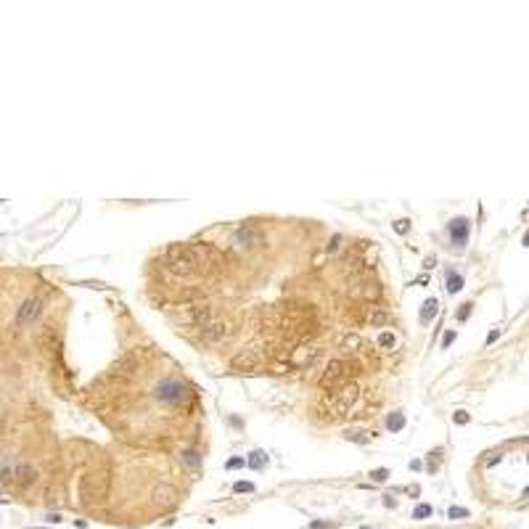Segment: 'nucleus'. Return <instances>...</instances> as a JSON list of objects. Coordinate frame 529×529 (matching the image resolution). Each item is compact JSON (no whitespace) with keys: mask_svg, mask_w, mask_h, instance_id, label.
<instances>
[{"mask_svg":"<svg viewBox=\"0 0 529 529\" xmlns=\"http://www.w3.org/2000/svg\"><path fill=\"white\" fill-rule=\"evenodd\" d=\"M186 254L191 259V265H193V273L209 275V273L225 270V257H222V251L214 249L212 243H201V241L186 243Z\"/></svg>","mask_w":529,"mask_h":529,"instance_id":"1","label":"nucleus"},{"mask_svg":"<svg viewBox=\"0 0 529 529\" xmlns=\"http://www.w3.org/2000/svg\"><path fill=\"white\" fill-rule=\"evenodd\" d=\"M159 265L164 267L170 275H178V278H191L193 273V265H191V259L186 254V243H170L162 257H159Z\"/></svg>","mask_w":529,"mask_h":529,"instance_id":"2","label":"nucleus"},{"mask_svg":"<svg viewBox=\"0 0 529 529\" xmlns=\"http://www.w3.org/2000/svg\"><path fill=\"white\" fill-rule=\"evenodd\" d=\"M357 373H360V363H355V360H334V363H328L323 373V386L328 389L347 386V381L355 379Z\"/></svg>","mask_w":529,"mask_h":529,"instance_id":"3","label":"nucleus"},{"mask_svg":"<svg viewBox=\"0 0 529 529\" xmlns=\"http://www.w3.org/2000/svg\"><path fill=\"white\" fill-rule=\"evenodd\" d=\"M198 334H201V339L209 341V344H222V341H228L236 334V326L228 318H222V315H212L206 323L198 326Z\"/></svg>","mask_w":529,"mask_h":529,"instance_id":"4","label":"nucleus"},{"mask_svg":"<svg viewBox=\"0 0 529 529\" xmlns=\"http://www.w3.org/2000/svg\"><path fill=\"white\" fill-rule=\"evenodd\" d=\"M357 394H360V389L355 384H347V386L336 389V392H331V394H328V400L323 402V410L334 413V416H347L349 408L357 400Z\"/></svg>","mask_w":529,"mask_h":529,"instance_id":"5","label":"nucleus"},{"mask_svg":"<svg viewBox=\"0 0 529 529\" xmlns=\"http://www.w3.org/2000/svg\"><path fill=\"white\" fill-rule=\"evenodd\" d=\"M43 307H45V299H43V296H27L24 302H21L19 312H16V326L24 328V326H29V323H35V320L40 318Z\"/></svg>","mask_w":529,"mask_h":529,"instance_id":"6","label":"nucleus"},{"mask_svg":"<svg viewBox=\"0 0 529 529\" xmlns=\"http://www.w3.org/2000/svg\"><path fill=\"white\" fill-rule=\"evenodd\" d=\"M156 397L162 402H183L188 397V386L183 384V381H162V384L156 386Z\"/></svg>","mask_w":529,"mask_h":529,"instance_id":"7","label":"nucleus"},{"mask_svg":"<svg viewBox=\"0 0 529 529\" xmlns=\"http://www.w3.org/2000/svg\"><path fill=\"white\" fill-rule=\"evenodd\" d=\"M469 220L466 217H455L447 225V233H450V239H452V243H455V246H466V243H469Z\"/></svg>","mask_w":529,"mask_h":529,"instance_id":"8","label":"nucleus"},{"mask_svg":"<svg viewBox=\"0 0 529 529\" xmlns=\"http://www.w3.org/2000/svg\"><path fill=\"white\" fill-rule=\"evenodd\" d=\"M352 296H355V299H379L381 296V286L376 281L357 278L355 281V289H352Z\"/></svg>","mask_w":529,"mask_h":529,"instance_id":"9","label":"nucleus"},{"mask_svg":"<svg viewBox=\"0 0 529 529\" xmlns=\"http://www.w3.org/2000/svg\"><path fill=\"white\" fill-rule=\"evenodd\" d=\"M236 243H239V246H254V243H262V236H259V231L254 225L243 222L239 231H236Z\"/></svg>","mask_w":529,"mask_h":529,"instance_id":"10","label":"nucleus"},{"mask_svg":"<svg viewBox=\"0 0 529 529\" xmlns=\"http://www.w3.org/2000/svg\"><path fill=\"white\" fill-rule=\"evenodd\" d=\"M259 352L254 349H243L239 352V355L233 357V368H239V371H254V365H259Z\"/></svg>","mask_w":529,"mask_h":529,"instance_id":"11","label":"nucleus"},{"mask_svg":"<svg viewBox=\"0 0 529 529\" xmlns=\"http://www.w3.org/2000/svg\"><path fill=\"white\" fill-rule=\"evenodd\" d=\"M151 497H154V503H159V505H175L178 492H175V487H170V484H156Z\"/></svg>","mask_w":529,"mask_h":529,"instance_id":"12","label":"nucleus"},{"mask_svg":"<svg viewBox=\"0 0 529 529\" xmlns=\"http://www.w3.org/2000/svg\"><path fill=\"white\" fill-rule=\"evenodd\" d=\"M13 477H16L19 487H29V484H35V481H37V469H35V466H29V463H21V466L13 469Z\"/></svg>","mask_w":529,"mask_h":529,"instance_id":"13","label":"nucleus"},{"mask_svg":"<svg viewBox=\"0 0 529 529\" xmlns=\"http://www.w3.org/2000/svg\"><path fill=\"white\" fill-rule=\"evenodd\" d=\"M365 320H368V323H373V326H384L386 320H389V315H386V310H381V307H368Z\"/></svg>","mask_w":529,"mask_h":529,"instance_id":"14","label":"nucleus"},{"mask_svg":"<svg viewBox=\"0 0 529 529\" xmlns=\"http://www.w3.org/2000/svg\"><path fill=\"white\" fill-rule=\"evenodd\" d=\"M436 312H439V304H436V299H426L424 310H421V320H424V323H429V320H434Z\"/></svg>","mask_w":529,"mask_h":529,"instance_id":"15","label":"nucleus"},{"mask_svg":"<svg viewBox=\"0 0 529 529\" xmlns=\"http://www.w3.org/2000/svg\"><path fill=\"white\" fill-rule=\"evenodd\" d=\"M402 426H405V416H402V413H392V416L386 418V429H389V432H400Z\"/></svg>","mask_w":529,"mask_h":529,"instance_id":"16","label":"nucleus"},{"mask_svg":"<svg viewBox=\"0 0 529 529\" xmlns=\"http://www.w3.org/2000/svg\"><path fill=\"white\" fill-rule=\"evenodd\" d=\"M379 344H381V349H394L397 347V336L392 331H384L379 336Z\"/></svg>","mask_w":529,"mask_h":529,"instance_id":"17","label":"nucleus"},{"mask_svg":"<svg viewBox=\"0 0 529 529\" xmlns=\"http://www.w3.org/2000/svg\"><path fill=\"white\" fill-rule=\"evenodd\" d=\"M447 519H455V521L458 519H469V511L461 508V505H452V508L447 511Z\"/></svg>","mask_w":529,"mask_h":529,"instance_id":"18","label":"nucleus"},{"mask_svg":"<svg viewBox=\"0 0 529 529\" xmlns=\"http://www.w3.org/2000/svg\"><path fill=\"white\" fill-rule=\"evenodd\" d=\"M461 286H463V281H461V275L458 273H450V281H447V289L455 294V291H461Z\"/></svg>","mask_w":529,"mask_h":529,"instance_id":"19","label":"nucleus"},{"mask_svg":"<svg viewBox=\"0 0 529 529\" xmlns=\"http://www.w3.org/2000/svg\"><path fill=\"white\" fill-rule=\"evenodd\" d=\"M432 516V505H416V511H413V519H429Z\"/></svg>","mask_w":529,"mask_h":529,"instance_id":"20","label":"nucleus"},{"mask_svg":"<svg viewBox=\"0 0 529 529\" xmlns=\"http://www.w3.org/2000/svg\"><path fill=\"white\" fill-rule=\"evenodd\" d=\"M249 466H251V469H262V466H265V458H262V452H257V458L251 455V458H249Z\"/></svg>","mask_w":529,"mask_h":529,"instance_id":"21","label":"nucleus"},{"mask_svg":"<svg viewBox=\"0 0 529 529\" xmlns=\"http://www.w3.org/2000/svg\"><path fill=\"white\" fill-rule=\"evenodd\" d=\"M233 489L236 492H254V484H251V481H239Z\"/></svg>","mask_w":529,"mask_h":529,"instance_id":"22","label":"nucleus"},{"mask_svg":"<svg viewBox=\"0 0 529 529\" xmlns=\"http://www.w3.org/2000/svg\"><path fill=\"white\" fill-rule=\"evenodd\" d=\"M452 421H455V424H469V421H471V416H469V413H466V410H458L455 416H452Z\"/></svg>","mask_w":529,"mask_h":529,"instance_id":"23","label":"nucleus"},{"mask_svg":"<svg viewBox=\"0 0 529 529\" xmlns=\"http://www.w3.org/2000/svg\"><path fill=\"white\" fill-rule=\"evenodd\" d=\"M386 477H389V471H386V469H379V471H373V474H371V479H373V481H386Z\"/></svg>","mask_w":529,"mask_h":529,"instance_id":"24","label":"nucleus"},{"mask_svg":"<svg viewBox=\"0 0 529 529\" xmlns=\"http://www.w3.org/2000/svg\"><path fill=\"white\" fill-rule=\"evenodd\" d=\"M471 307H474V304H463V307L458 310V320H466V318H469V315H471Z\"/></svg>","mask_w":529,"mask_h":529,"instance_id":"25","label":"nucleus"},{"mask_svg":"<svg viewBox=\"0 0 529 529\" xmlns=\"http://www.w3.org/2000/svg\"><path fill=\"white\" fill-rule=\"evenodd\" d=\"M408 228H410L408 220H397V222H394V231H397V233H408Z\"/></svg>","mask_w":529,"mask_h":529,"instance_id":"26","label":"nucleus"},{"mask_svg":"<svg viewBox=\"0 0 529 529\" xmlns=\"http://www.w3.org/2000/svg\"><path fill=\"white\" fill-rule=\"evenodd\" d=\"M452 341H455V334H452V331H447V334L442 336V347H450Z\"/></svg>","mask_w":529,"mask_h":529,"instance_id":"27","label":"nucleus"},{"mask_svg":"<svg viewBox=\"0 0 529 529\" xmlns=\"http://www.w3.org/2000/svg\"><path fill=\"white\" fill-rule=\"evenodd\" d=\"M336 249H341V239H339V236H334V239H331V246H328V251H336Z\"/></svg>","mask_w":529,"mask_h":529,"instance_id":"28","label":"nucleus"},{"mask_svg":"<svg viewBox=\"0 0 529 529\" xmlns=\"http://www.w3.org/2000/svg\"><path fill=\"white\" fill-rule=\"evenodd\" d=\"M241 466H243L241 458H231V461H228V469H241Z\"/></svg>","mask_w":529,"mask_h":529,"instance_id":"29","label":"nucleus"},{"mask_svg":"<svg viewBox=\"0 0 529 529\" xmlns=\"http://www.w3.org/2000/svg\"><path fill=\"white\" fill-rule=\"evenodd\" d=\"M424 267H426V270H432V267H436V257H434V254H429V257H426V265H424Z\"/></svg>","mask_w":529,"mask_h":529,"instance_id":"30","label":"nucleus"},{"mask_svg":"<svg viewBox=\"0 0 529 529\" xmlns=\"http://www.w3.org/2000/svg\"><path fill=\"white\" fill-rule=\"evenodd\" d=\"M310 529H326V524H323V521H312Z\"/></svg>","mask_w":529,"mask_h":529,"instance_id":"31","label":"nucleus"},{"mask_svg":"<svg viewBox=\"0 0 529 529\" xmlns=\"http://www.w3.org/2000/svg\"><path fill=\"white\" fill-rule=\"evenodd\" d=\"M48 521H50V524H58V521H61V516H56V513H50V516H48Z\"/></svg>","mask_w":529,"mask_h":529,"instance_id":"32","label":"nucleus"},{"mask_svg":"<svg viewBox=\"0 0 529 529\" xmlns=\"http://www.w3.org/2000/svg\"><path fill=\"white\" fill-rule=\"evenodd\" d=\"M497 336H500V334H497V331H492V334H489V336H487V344H492V341L497 339Z\"/></svg>","mask_w":529,"mask_h":529,"instance_id":"33","label":"nucleus"},{"mask_svg":"<svg viewBox=\"0 0 529 529\" xmlns=\"http://www.w3.org/2000/svg\"><path fill=\"white\" fill-rule=\"evenodd\" d=\"M363 529H371V527H363Z\"/></svg>","mask_w":529,"mask_h":529,"instance_id":"34","label":"nucleus"}]
</instances>
